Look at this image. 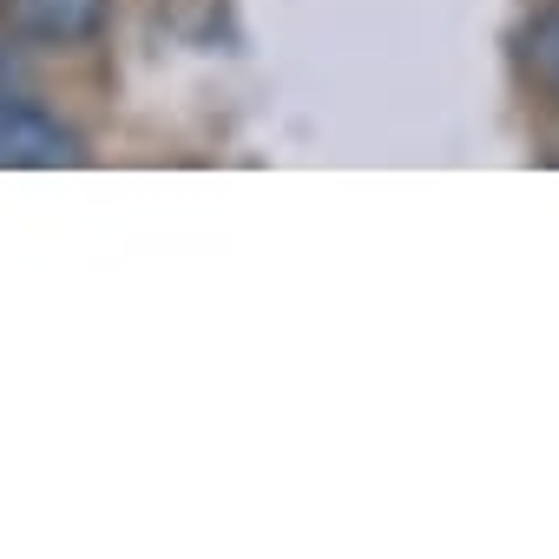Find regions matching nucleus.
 <instances>
[{
	"label": "nucleus",
	"mask_w": 559,
	"mask_h": 559,
	"mask_svg": "<svg viewBox=\"0 0 559 559\" xmlns=\"http://www.w3.org/2000/svg\"><path fill=\"white\" fill-rule=\"evenodd\" d=\"M112 21V0H8V34L27 47H93Z\"/></svg>",
	"instance_id": "obj_2"
},
{
	"label": "nucleus",
	"mask_w": 559,
	"mask_h": 559,
	"mask_svg": "<svg viewBox=\"0 0 559 559\" xmlns=\"http://www.w3.org/2000/svg\"><path fill=\"white\" fill-rule=\"evenodd\" d=\"M8 86H21V80H14V60L0 53V93H8Z\"/></svg>",
	"instance_id": "obj_4"
},
{
	"label": "nucleus",
	"mask_w": 559,
	"mask_h": 559,
	"mask_svg": "<svg viewBox=\"0 0 559 559\" xmlns=\"http://www.w3.org/2000/svg\"><path fill=\"white\" fill-rule=\"evenodd\" d=\"M86 165V145L73 126H60L47 106H34L21 86L0 93V171H60Z\"/></svg>",
	"instance_id": "obj_1"
},
{
	"label": "nucleus",
	"mask_w": 559,
	"mask_h": 559,
	"mask_svg": "<svg viewBox=\"0 0 559 559\" xmlns=\"http://www.w3.org/2000/svg\"><path fill=\"white\" fill-rule=\"evenodd\" d=\"M526 60H533V73L559 93V8H546V14L526 27Z\"/></svg>",
	"instance_id": "obj_3"
}]
</instances>
